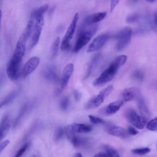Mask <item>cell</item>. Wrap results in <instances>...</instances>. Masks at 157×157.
I'll return each mask as SVG.
<instances>
[{
    "label": "cell",
    "mask_w": 157,
    "mask_h": 157,
    "mask_svg": "<svg viewBox=\"0 0 157 157\" xmlns=\"http://www.w3.org/2000/svg\"><path fill=\"white\" fill-rule=\"evenodd\" d=\"M127 59V56L124 55H121L117 57L112 61L109 67L93 81V85L98 86L110 81L116 74L118 69L126 62Z\"/></svg>",
    "instance_id": "obj_1"
},
{
    "label": "cell",
    "mask_w": 157,
    "mask_h": 157,
    "mask_svg": "<svg viewBox=\"0 0 157 157\" xmlns=\"http://www.w3.org/2000/svg\"><path fill=\"white\" fill-rule=\"evenodd\" d=\"M23 57H21L18 55L13 54L12 58L9 61L7 68L6 73L7 77L11 80H17L20 75V63Z\"/></svg>",
    "instance_id": "obj_2"
},
{
    "label": "cell",
    "mask_w": 157,
    "mask_h": 157,
    "mask_svg": "<svg viewBox=\"0 0 157 157\" xmlns=\"http://www.w3.org/2000/svg\"><path fill=\"white\" fill-rule=\"evenodd\" d=\"M112 85H109L104 88L96 96L92 97L85 104V109L89 110L99 107L103 103L105 98H106L112 93Z\"/></svg>",
    "instance_id": "obj_3"
},
{
    "label": "cell",
    "mask_w": 157,
    "mask_h": 157,
    "mask_svg": "<svg viewBox=\"0 0 157 157\" xmlns=\"http://www.w3.org/2000/svg\"><path fill=\"white\" fill-rule=\"evenodd\" d=\"M79 18V14L78 13H75L69 26L67 28V29L63 37L61 45H60V48L63 51H65L67 50L70 47V42L71 39L73 37V36L75 33L76 26L77 25V22L78 21Z\"/></svg>",
    "instance_id": "obj_4"
},
{
    "label": "cell",
    "mask_w": 157,
    "mask_h": 157,
    "mask_svg": "<svg viewBox=\"0 0 157 157\" xmlns=\"http://www.w3.org/2000/svg\"><path fill=\"white\" fill-rule=\"evenodd\" d=\"M96 31V27L94 26L86 30L82 31L78 35L77 40L75 44L73 51L75 53L80 50L86 44H87L91 40Z\"/></svg>",
    "instance_id": "obj_5"
},
{
    "label": "cell",
    "mask_w": 157,
    "mask_h": 157,
    "mask_svg": "<svg viewBox=\"0 0 157 157\" xmlns=\"http://www.w3.org/2000/svg\"><path fill=\"white\" fill-rule=\"evenodd\" d=\"M44 25V15L38 17L35 19L33 33L31 36V42L28 47L29 50L32 49L38 43Z\"/></svg>",
    "instance_id": "obj_6"
},
{
    "label": "cell",
    "mask_w": 157,
    "mask_h": 157,
    "mask_svg": "<svg viewBox=\"0 0 157 157\" xmlns=\"http://www.w3.org/2000/svg\"><path fill=\"white\" fill-rule=\"evenodd\" d=\"M132 35V29L130 27L126 26L123 28L117 35L118 40L116 48L120 51L123 49L129 42Z\"/></svg>",
    "instance_id": "obj_7"
},
{
    "label": "cell",
    "mask_w": 157,
    "mask_h": 157,
    "mask_svg": "<svg viewBox=\"0 0 157 157\" xmlns=\"http://www.w3.org/2000/svg\"><path fill=\"white\" fill-rule=\"evenodd\" d=\"M126 118L135 128L142 129L144 128L146 121L134 110L129 109L126 112Z\"/></svg>",
    "instance_id": "obj_8"
},
{
    "label": "cell",
    "mask_w": 157,
    "mask_h": 157,
    "mask_svg": "<svg viewBox=\"0 0 157 157\" xmlns=\"http://www.w3.org/2000/svg\"><path fill=\"white\" fill-rule=\"evenodd\" d=\"M40 64V58L38 56H33L24 64L21 71V75L23 78L34 72Z\"/></svg>",
    "instance_id": "obj_9"
},
{
    "label": "cell",
    "mask_w": 157,
    "mask_h": 157,
    "mask_svg": "<svg viewBox=\"0 0 157 157\" xmlns=\"http://www.w3.org/2000/svg\"><path fill=\"white\" fill-rule=\"evenodd\" d=\"M109 37V36L107 34H102L97 36L90 44L87 49V52L92 53L100 49L107 42Z\"/></svg>",
    "instance_id": "obj_10"
},
{
    "label": "cell",
    "mask_w": 157,
    "mask_h": 157,
    "mask_svg": "<svg viewBox=\"0 0 157 157\" xmlns=\"http://www.w3.org/2000/svg\"><path fill=\"white\" fill-rule=\"evenodd\" d=\"M73 71H74V64L72 63H69L64 66L63 71L61 82L62 90L65 88V87L67 85L69 81L71 78V77L73 73Z\"/></svg>",
    "instance_id": "obj_11"
},
{
    "label": "cell",
    "mask_w": 157,
    "mask_h": 157,
    "mask_svg": "<svg viewBox=\"0 0 157 157\" xmlns=\"http://www.w3.org/2000/svg\"><path fill=\"white\" fill-rule=\"evenodd\" d=\"M123 101L129 102L139 97V90L135 87L126 88L121 94Z\"/></svg>",
    "instance_id": "obj_12"
},
{
    "label": "cell",
    "mask_w": 157,
    "mask_h": 157,
    "mask_svg": "<svg viewBox=\"0 0 157 157\" xmlns=\"http://www.w3.org/2000/svg\"><path fill=\"white\" fill-rule=\"evenodd\" d=\"M123 104V100H118L109 104L104 109V113L106 115H111L115 113Z\"/></svg>",
    "instance_id": "obj_13"
},
{
    "label": "cell",
    "mask_w": 157,
    "mask_h": 157,
    "mask_svg": "<svg viewBox=\"0 0 157 157\" xmlns=\"http://www.w3.org/2000/svg\"><path fill=\"white\" fill-rule=\"evenodd\" d=\"M108 133L113 136L120 138H126L128 135V131L123 128L118 126H113L108 129Z\"/></svg>",
    "instance_id": "obj_14"
},
{
    "label": "cell",
    "mask_w": 157,
    "mask_h": 157,
    "mask_svg": "<svg viewBox=\"0 0 157 157\" xmlns=\"http://www.w3.org/2000/svg\"><path fill=\"white\" fill-rule=\"evenodd\" d=\"M106 16L105 12H98L88 16L85 20V24L86 25H91L95 24L102 20Z\"/></svg>",
    "instance_id": "obj_15"
},
{
    "label": "cell",
    "mask_w": 157,
    "mask_h": 157,
    "mask_svg": "<svg viewBox=\"0 0 157 157\" xmlns=\"http://www.w3.org/2000/svg\"><path fill=\"white\" fill-rule=\"evenodd\" d=\"M44 75L47 80L51 82H57L59 79L56 69L53 66L46 67L44 71Z\"/></svg>",
    "instance_id": "obj_16"
},
{
    "label": "cell",
    "mask_w": 157,
    "mask_h": 157,
    "mask_svg": "<svg viewBox=\"0 0 157 157\" xmlns=\"http://www.w3.org/2000/svg\"><path fill=\"white\" fill-rule=\"evenodd\" d=\"M138 106H139V110L140 112V114H141L140 116L147 122L150 118V111L147 106L146 105V104L144 99L142 98H140V96L138 98Z\"/></svg>",
    "instance_id": "obj_17"
},
{
    "label": "cell",
    "mask_w": 157,
    "mask_h": 157,
    "mask_svg": "<svg viewBox=\"0 0 157 157\" xmlns=\"http://www.w3.org/2000/svg\"><path fill=\"white\" fill-rule=\"evenodd\" d=\"M10 128L8 117H4L0 123V141L4 139Z\"/></svg>",
    "instance_id": "obj_18"
},
{
    "label": "cell",
    "mask_w": 157,
    "mask_h": 157,
    "mask_svg": "<svg viewBox=\"0 0 157 157\" xmlns=\"http://www.w3.org/2000/svg\"><path fill=\"white\" fill-rule=\"evenodd\" d=\"M49 6L47 4H45L42 5L41 6L34 9L31 13V16H30V18L34 19L35 20L37 17H40V16H43L44 14L47 11V10L48 9Z\"/></svg>",
    "instance_id": "obj_19"
},
{
    "label": "cell",
    "mask_w": 157,
    "mask_h": 157,
    "mask_svg": "<svg viewBox=\"0 0 157 157\" xmlns=\"http://www.w3.org/2000/svg\"><path fill=\"white\" fill-rule=\"evenodd\" d=\"M71 125L74 132L77 133L89 132L92 129L91 126L83 123H74Z\"/></svg>",
    "instance_id": "obj_20"
},
{
    "label": "cell",
    "mask_w": 157,
    "mask_h": 157,
    "mask_svg": "<svg viewBox=\"0 0 157 157\" xmlns=\"http://www.w3.org/2000/svg\"><path fill=\"white\" fill-rule=\"evenodd\" d=\"M104 149L107 154L108 157H120V155L117 150L110 145H105L104 146Z\"/></svg>",
    "instance_id": "obj_21"
},
{
    "label": "cell",
    "mask_w": 157,
    "mask_h": 157,
    "mask_svg": "<svg viewBox=\"0 0 157 157\" xmlns=\"http://www.w3.org/2000/svg\"><path fill=\"white\" fill-rule=\"evenodd\" d=\"M34 19L30 18L29 20L28 21L25 30L23 31V33L29 38L31 36V34L33 33V28H34Z\"/></svg>",
    "instance_id": "obj_22"
},
{
    "label": "cell",
    "mask_w": 157,
    "mask_h": 157,
    "mask_svg": "<svg viewBox=\"0 0 157 157\" xmlns=\"http://www.w3.org/2000/svg\"><path fill=\"white\" fill-rule=\"evenodd\" d=\"M60 37L59 36L56 37L55 39V40L53 42V44L51 47V52H52V55L53 57L55 56L58 53L59 47L60 45Z\"/></svg>",
    "instance_id": "obj_23"
},
{
    "label": "cell",
    "mask_w": 157,
    "mask_h": 157,
    "mask_svg": "<svg viewBox=\"0 0 157 157\" xmlns=\"http://www.w3.org/2000/svg\"><path fill=\"white\" fill-rule=\"evenodd\" d=\"M64 134H65L66 137L69 140H71V139L75 135V132L73 130L71 124L66 126L64 128Z\"/></svg>",
    "instance_id": "obj_24"
},
{
    "label": "cell",
    "mask_w": 157,
    "mask_h": 157,
    "mask_svg": "<svg viewBox=\"0 0 157 157\" xmlns=\"http://www.w3.org/2000/svg\"><path fill=\"white\" fill-rule=\"evenodd\" d=\"M73 145L74 147H78L84 144L85 143V139L77 136H74L70 140Z\"/></svg>",
    "instance_id": "obj_25"
},
{
    "label": "cell",
    "mask_w": 157,
    "mask_h": 157,
    "mask_svg": "<svg viewBox=\"0 0 157 157\" xmlns=\"http://www.w3.org/2000/svg\"><path fill=\"white\" fill-rule=\"evenodd\" d=\"M146 127L148 130L151 131L156 132L157 131V117L150 120L147 123Z\"/></svg>",
    "instance_id": "obj_26"
},
{
    "label": "cell",
    "mask_w": 157,
    "mask_h": 157,
    "mask_svg": "<svg viewBox=\"0 0 157 157\" xmlns=\"http://www.w3.org/2000/svg\"><path fill=\"white\" fill-rule=\"evenodd\" d=\"M132 153L137 155H145L150 151V148L148 147L137 148L132 150Z\"/></svg>",
    "instance_id": "obj_27"
},
{
    "label": "cell",
    "mask_w": 157,
    "mask_h": 157,
    "mask_svg": "<svg viewBox=\"0 0 157 157\" xmlns=\"http://www.w3.org/2000/svg\"><path fill=\"white\" fill-rule=\"evenodd\" d=\"M15 96V93H11L8 96H7L4 100H2L1 102V103H0V109L1 107H2L3 106H4V105H7V104H9L10 102H11Z\"/></svg>",
    "instance_id": "obj_28"
},
{
    "label": "cell",
    "mask_w": 157,
    "mask_h": 157,
    "mask_svg": "<svg viewBox=\"0 0 157 157\" xmlns=\"http://www.w3.org/2000/svg\"><path fill=\"white\" fill-rule=\"evenodd\" d=\"M88 118L93 124H103L105 123V121L103 119L98 117L93 116L92 115H88Z\"/></svg>",
    "instance_id": "obj_29"
},
{
    "label": "cell",
    "mask_w": 157,
    "mask_h": 157,
    "mask_svg": "<svg viewBox=\"0 0 157 157\" xmlns=\"http://www.w3.org/2000/svg\"><path fill=\"white\" fill-rule=\"evenodd\" d=\"M64 134V129H63L62 128H58L55 131V132L54 134V140L56 141L60 140L63 137Z\"/></svg>",
    "instance_id": "obj_30"
},
{
    "label": "cell",
    "mask_w": 157,
    "mask_h": 157,
    "mask_svg": "<svg viewBox=\"0 0 157 157\" xmlns=\"http://www.w3.org/2000/svg\"><path fill=\"white\" fill-rule=\"evenodd\" d=\"M29 144H25V145H23L15 153V155L13 156V157H21V156L24 154V153L26 151V150H27Z\"/></svg>",
    "instance_id": "obj_31"
},
{
    "label": "cell",
    "mask_w": 157,
    "mask_h": 157,
    "mask_svg": "<svg viewBox=\"0 0 157 157\" xmlns=\"http://www.w3.org/2000/svg\"><path fill=\"white\" fill-rule=\"evenodd\" d=\"M60 109L62 110H66L69 105V99L67 97H64L60 102Z\"/></svg>",
    "instance_id": "obj_32"
},
{
    "label": "cell",
    "mask_w": 157,
    "mask_h": 157,
    "mask_svg": "<svg viewBox=\"0 0 157 157\" xmlns=\"http://www.w3.org/2000/svg\"><path fill=\"white\" fill-rule=\"evenodd\" d=\"M26 109H27V106H26V105H24V106L21 109V110H20V114L18 115V117L17 118V119H16V120H15V123H14V125H15V124H17L18 123V121H19V120L21 119V117H23V115L25 114V113Z\"/></svg>",
    "instance_id": "obj_33"
},
{
    "label": "cell",
    "mask_w": 157,
    "mask_h": 157,
    "mask_svg": "<svg viewBox=\"0 0 157 157\" xmlns=\"http://www.w3.org/2000/svg\"><path fill=\"white\" fill-rule=\"evenodd\" d=\"M139 18V15L137 14H132L129 15L127 19H126V21L128 23H131L133 22H135L137 20V19Z\"/></svg>",
    "instance_id": "obj_34"
},
{
    "label": "cell",
    "mask_w": 157,
    "mask_h": 157,
    "mask_svg": "<svg viewBox=\"0 0 157 157\" xmlns=\"http://www.w3.org/2000/svg\"><path fill=\"white\" fill-rule=\"evenodd\" d=\"M134 77L137 80H142L144 78V73L140 71H136L133 75Z\"/></svg>",
    "instance_id": "obj_35"
},
{
    "label": "cell",
    "mask_w": 157,
    "mask_h": 157,
    "mask_svg": "<svg viewBox=\"0 0 157 157\" xmlns=\"http://www.w3.org/2000/svg\"><path fill=\"white\" fill-rule=\"evenodd\" d=\"M127 131H128V134H130V135H132V136H135V135H136L139 133V131L137 130H136L135 129V128H134L131 126L128 127Z\"/></svg>",
    "instance_id": "obj_36"
},
{
    "label": "cell",
    "mask_w": 157,
    "mask_h": 157,
    "mask_svg": "<svg viewBox=\"0 0 157 157\" xmlns=\"http://www.w3.org/2000/svg\"><path fill=\"white\" fill-rule=\"evenodd\" d=\"M120 0H110V12H112L113 9L115 8L117 5L118 4Z\"/></svg>",
    "instance_id": "obj_37"
},
{
    "label": "cell",
    "mask_w": 157,
    "mask_h": 157,
    "mask_svg": "<svg viewBox=\"0 0 157 157\" xmlns=\"http://www.w3.org/2000/svg\"><path fill=\"white\" fill-rule=\"evenodd\" d=\"M10 140H5L0 144V153L9 144Z\"/></svg>",
    "instance_id": "obj_38"
},
{
    "label": "cell",
    "mask_w": 157,
    "mask_h": 157,
    "mask_svg": "<svg viewBox=\"0 0 157 157\" xmlns=\"http://www.w3.org/2000/svg\"><path fill=\"white\" fill-rule=\"evenodd\" d=\"M93 157H108V155L105 151V152L101 151L95 154Z\"/></svg>",
    "instance_id": "obj_39"
},
{
    "label": "cell",
    "mask_w": 157,
    "mask_h": 157,
    "mask_svg": "<svg viewBox=\"0 0 157 157\" xmlns=\"http://www.w3.org/2000/svg\"><path fill=\"white\" fill-rule=\"evenodd\" d=\"M74 96L76 101H78L81 98L82 96H81V93L79 91H78L77 90H75L74 92Z\"/></svg>",
    "instance_id": "obj_40"
},
{
    "label": "cell",
    "mask_w": 157,
    "mask_h": 157,
    "mask_svg": "<svg viewBox=\"0 0 157 157\" xmlns=\"http://www.w3.org/2000/svg\"><path fill=\"white\" fill-rule=\"evenodd\" d=\"M153 23H154V25H155V26L157 28V12L155 13L154 18H153Z\"/></svg>",
    "instance_id": "obj_41"
},
{
    "label": "cell",
    "mask_w": 157,
    "mask_h": 157,
    "mask_svg": "<svg viewBox=\"0 0 157 157\" xmlns=\"http://www.w3.org/2000/svg\"><path fill=\"white\" fill-rule=\"evenodd\" d=\"M73 157H83V156H82V153H80L78 152V153H75V154L74 155Z\"/></svg>",
    "instance_id": "obj_42"
},
{
    "label": "cell",
    "mask_w": 157,
    "mask_h": 157,
    "mask_svg": "<svg viewBox=\"0 0 157 157\" xmlns=\"http://www.w3.org/2000/svg\"><path fill=\"white\" fill-rule=\"evenodd\" d=\"M1 19H2V11L0 10V31H1Z\"/></svg>",
    "instance_id": "obj_43"
},
{
    "label": "cell",
    "mask_w": 157,
    "mask_h": 157,
    "mask_svg": "<svg viewBox=\"0 0 157 157\" xmlns=\"http://www.w3.org/2000/svg\"><path fill=\"white\" fill-rule=\"evenodd\" d=\"M155 0H146V1L148 2H153Z\"/></svg>",
    "instance_id": "obj_44"
},
{
    "label": "cell",
    "mask_w": 157,
    "mask_h": 157,
    "mask_svg": "<svg viewBox=\"0 0 157 157\" xmlns=\"http://www.w3.org/2000/svg\"><path fill=\"white\" fill-rule=\"evenodd\" d=\"M33 157H35V156H33Z\"/></svg>",
    "instance_id": "obj_45"
}]
</instances>
